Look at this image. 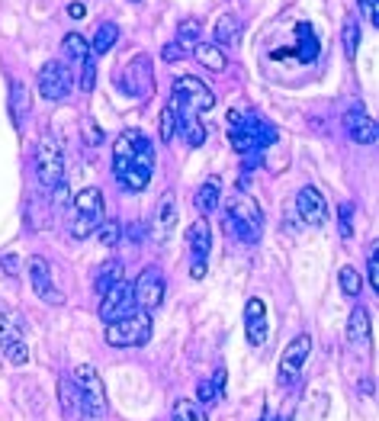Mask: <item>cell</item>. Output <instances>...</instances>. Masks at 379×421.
<instances>
[{
  "instance_id": "21",
  "label": "cell",
  "mask_w": 379,
  "mask_h": 421,
  "mask_svg": "<svg viewBox=\"0 0 379 421\" xmlns=\"http://www.w3.org/2000/svg\"><path fill=\"white\" fill-rule=\"evenodd\" d=\"M347 341H350V344H366V341H370V312L363 309V305H357V309L350 312Z\"/></svg>"
},
{
  "instance_id": "19",
  "label": "cell",
  "mask_w": 379,
  "mask_h": 421,
  "mask_svg": "<svg viewBox=\"0 0 379 421\" xmlns=\"http://www.w3.org/2000/svg\"><path fill=\"white\" fill-rule=\"evenodd\" d=\"M186 244H190V254H193V261H206V254H209V222L206 219H196L193 225L186 228Z\"/></svg>"
},
{
  "instance_id": "43",
  "label": "cell",
  "mask_w": 379,
  "mask_h": 421,
  "mask_svg": "<svg viewBox=\"0 0 379 421\" xmlns=\"http://www.w3.org/2000/svg\"><path fill=\"white\" fill-rule=\"evenodd\" d=\"M93 84H97V67H93L90 58H87V61H84V77H81V87H84V90L90 93Z\"/></svg>"
},
{
  "instance_id": "46",
  "label": "cell",
  "mask_w": 379,
  "mask_h": 421,
  "mask_svg": "<svg viewBox=\"0 0 379 421\" xmlns=\"http://www.w3.org/2000/svg\"><path fill=\"white\" fill-rule=\"evenodd\" d=\"M3 267H7L10 277H17V273H19V261L13 257V254H7V257H3Z\"/></svg>"
},
{
  "instance_id": "8",
  "label": "cell",
  "mask_w": 379,
  "mask_h": 421,
  "mask_svg": "<svg viewBox=\"0 0 379 421\" xmlns=\"http://www.w3.org/2000/svg\"><path fill=\"white\" fill-rule=\"evenodd\" d=\"M35 177L45 190H55L58 184H65V154H61V145L49 135L35 145Z\"/></svg>"
},
{
  "instance_id": "2",
  "label": "cell",
  "mask_w": 379,
  "mask_h": 421,
  "mask_svg": "<svg viewBox=\"0 0 379 421\" xmlns=\"http://www.w3.org/2000/svg\"><path fill=\"white\" fill-rule=\"evenodd\" d=\"M74 212L77 219L71 222V238H90L97 228H100V222L106 219V202H103V193L97 190V186H87V190H81V193L74 196Z\"/></svg>"
},
{
  "instance_id": "31",
  "label": "cell",
  "mask_w": 379,
  "mask_h": 421,
  "mask_svg": "<svg viewBox=\"0 0 379 421\" xmlns=\"http://www.w3.org/2000/svg\"><path fill=\"white\" fill-rule=\"evenodd\" d=\"M158 135L161 142H174V135H177V106L174 103H168L164 110H161V126H158Z\"/></svg>"
},
{
  "instance_id": "18",
  "label": "cell",
  "mask_w": 379,
  "mask_h": 421,
  "mask_svg": "<svg viewBox=\"0 0 379 421\" xmlns=\"http://www.w3.org/2000/svg\"><path fill=\"white\" fill-rule=\"evenodd\" d=\"M58 402H61V415H65V421H81L84 418V405H81V392H77L74 379H67V376L58 379Z\"/></svg>"
},
{
  "instance_id": "30",
  "label": "cell",
  "mask_w": 379,
  "mask_h": 421,
  "mask_svg": "<svg viewBox=\"0 0 379 421\" xmlns=\"http://www.w3.org/2000/svg\"><path fill=\"white\" fill-rule=\"evenodd\" d=\"M174 421H209L202 405H196L193 399H177L174 402Z\"/></svg>"
},
{
  "instance_id": "4",
  "label": "cell",
  "mask_w": 379,
  "mask_h": 421,
  "mask_svg": "<svg viewBox=\"0 0 379 421\" xmlns=\"http://www.w3.org/2000/svg\"><path fill=\"white\" fill-rule=\"evenodd\" d=\"M228 225L235 228V235L241 238V241H257L261 238V228H264V216H261V206H257V200L248 193H238L228 200Z\"/></svg>"
},
{
  "instance_id": "7",
  "label": "cell",
  "mask_w": 379,
  "mask_h": 421,
  "mask_svg": "<svg viewBox=\"0 0 379 421\" xmlns=\"http://www.w3.org/2000/svg\"><path fill=\"white\" fill-rule=\"evenodd\" d=\"M174 106H177V113L196 116V113H206L216 106V93L202 84L200 77L184 74L174 81Z\"/></svg>"
},
{
  "instance_id": "32",
  "label": "cell",
  "mask_w": 379,
  "mask_h": 421,
  "mask_svg": "<svg viewBox=\"0 0 379 421\" xmlns=\"http://www.w3.org/2000/svg\"><path fill=\"white\" fill-rule=\"evenodd\" d=\"M341 39H344V51H347V58H354L357 49H360V23H357L354 17H347V19H344Z\"/></svg>"
},
{
  "instance_id": "11",
  "label": "cell",
  "mask_w": 379,
  "mask_h": 421,
  "mask_svg": "<svg viewBox=\"0 0 379 421\" xmlns=\"http://www.w3.org/2000/svg\"><path fill=\"white\" fill-rule=\"evenodd\" d=\"M35 84H39V93H42L45 100H65L67 93H71V87H74V77H71V71L61 61H45L39 67Z\"/></svg>"
},
{
  "instance_id": "29",
  "label": "cell",
  "mask_w": 379,
  "mask_h": 421,
  "mask_svg": "<svg viewBox=\"0 0 379 421\" xmlns=\"http://www.w3.org/2000/svg\"><path fill=\"white\" fill-rule=\"evenodd\" d=\"M116 39H119V26L116 23H103L97 33H93V45H90V51H97V55H106V51L116 45Z\"/></svg>"
},
{
  "instance_id": "3",
  "label": "cell",
  "mask_w": 379,
  "mask_h": 421,
  "mask_svg": "<svg viewBox=\"0 0 379 421\" xmlns=\"http://www.w3.org/2000/svg\"><path fill=\"white\" fill-rule=\"evenodd\" d=\"M71 379H74L77 392H81V405H84L87 418H103L110 405H106V386H103L100 370L90 367V363H81V367H74Z\"/></svg>"
},
{
  "instance_id": "42",
  "label": "cell",
  "mask_w": 379,
  "mask_h": 421,
  "mask_svg": "<svg viewBox=\"0 0 379 421\" xmlns=\"http://www.w3.org/2000/svg\"><path fill=\"white\" fill-rule=\"evenodd\" d=\"M184 55H186V49L180 42H168L164 49H161V58H164V61H180Z\"/></svg>"
},
{
  "instance_id": "48",
  "label": "cell",
  "mask_w": 379,
  "mask_h": 421,
  "mask_svg": "<svg viewBox=\"0 0 379 421\" xmlns=\"http://www.w3.org/2000/svg\"><path fill=\"white\" fill-rule=\"evenodd\" d=\"M261 421H270V418H261Z\"/></svg>"
},
{
  "instance_id": "47",
  "label": "cell",
  "mask_w": 379,
  "mask_h": 421,
  "mask_svg": "<svg viewBox=\"0 0 379 421\" xmlns=\"http://www.w3.org/2000/svg\"><path fill=\"white\" fill-rule=\"evenodd\" d=\"M190 273H193V280H202V277H206V261H193Z\"/></svg>"
},
{
  "instance_id": "27",
  "label": "cell",
  "mask_w": 379,
  "mask_h": 421,
  "mask_svg": "<svg viewBox=\"0 0 379 421\" xmlns=\"http://www.w3.org/2000/svg\"><path fill=\"white\" fill-rule=\"evenodd\" d=\"M29 110H33V100H29V90H26L23 81H17V84L10 87V116L17 119H26L29 116Z\"/></svg>"
},
{
  "instance_id": "5",
  "label": "cell",
  "mask_w": 379,
  "mask_h": 421,
  "mask_svg": "<svg viewBox=\"0 0 379 421\" xmlns=\"http://www.w3.org/2000/svg\"><path fill=\"white\" fill-rule=\"evenodd\" d=\"M152 341V315L132 312L126 319L106 325V344L110 347H145Z\"/></svg>"
},
{
  "instance_id": "12",
  "label": "cell",
  "mask_w": 379,
  "mask_h": 421,
  "mask_svg": "<svg viewBox=\"0 0 379 421\" xmlns=\"http://www.w3.org/2000/svg\"><path fill=\"white\" fill-rule=\"evenodd\" d=\"M26 267H29V280H33L35 296H39L42 303H49V305H61V303H65L61 289L51 283V267H49V261H45L42 254H33V257L26 261Z\"/></svg>"
},
{
  "instance_id": "10",
  "label": "cell",
  "mask_w": 379,
  "mask_h": 421,
  "mask_svg": "<svg viewBox=\"0 0 379 421\" xmlns=\"http://www.w3.org/2000/svg\"><path fill=\"white\" fill-rule=\"evenodd\" d=\"M164 293H168V287H164V273H161V267H145L142 273H138V280L132 283L135 305H142L145 312L161 309Z\"/></svg>"
},
{
  "instance_id": "14",
  "label": "cell",
  "mask_w": 379,
  "mask_h": 421,
  "mask_svg": "<svg viewBox=\"0 0 379 421\" xmlns=\"http://www.w3.org/2000/svg\"><path fill=\"white\" fill-rule=\"evenodd\" d=\"M296 209H299V216L305 219V225H325L328 222V202H325V196L315 190V186H303L299 193H296Z\"/></svg>"
},
{
  "instance_id": "38",
  "label": "cell",
  "mask_w": 379,
  "mask_h": 421,
  "mask_svg": "<svg viewBox=\"0 0 379 421\" xmlns=\"http://www.w3.org/2000/svg\"><path fill=\"white\" fill-rule=\"evenodd\" d=\"M354 206L350 202H341V209H337V225H341V238H350L354 235Z\"/></svg>"
},
{
  "instance_id": "22",
  "label": "cell",
  "mask_w": 379,
  "mask_h": 421,
  "mask_svg": "<svg viewBox=\"0 0 379 421\" xmlns=\"http://www.w3.org/2000/svg\"><path fill=\"white\" fill-rule=\"evenodd\" d=\"M193 55L200 58V65H202V67H209V71H225V67H228L225 51H222L219 45H212V42L193 45Z\"/></svg>"
},
{
  "instance_id": "6",
  "label": "cell",
  "mask_w": 379,
  "mask_h": 421,
  "mask_svg": "<svg viewBox=\"0 0 379 421\" xmlns=\"http://www.w3.org/2000/svg\"><path fill=\"white\" fill-rule=\"evenodd\" d=\"M113 81H116V87L122 93H129V97H135V100H148L154 90V71H152V58L148 55H135L132 61H129L122 71H116L113 74Z\"/></svg>"
},
{
  "instance_id": "24",
  "label": "cell",
  "mask_w": 379,
  "mask_h": 421,
  "mask_svg": "<svg viewBox=\"0 0 379 421\" xmlns=\"http://www.w3.org/2000/svg\"><path fill=\"white\" fill-rule=\"evenodd\" d=\"M238 35H241V19L235 13H222L219 23H216V45H235Z\"/></svg>"
},
{
  "instance_id": "20",
  "label": "cell",
  "mask_w": 379,
  "mask_h": 421,
  "mask_svg": "<svg viewBox=\"0 0 379 421\" xmlns=\"http://www.w3.org/2000/svg\"><path fill=\"white\" fill-rule=\"evenodd\" d=\"M219 202H222V180L209 177L200 190H196V209H200L202 216H209V212L219 209Z\"/></svg>"
},
{
  "instance_id": "25",
  "label": "cell",
  "mask_w": 379,
  "mask_h": 421,
  "mask_svg": "<svg viewBox=\"0 0 379 421\" xmlns=\"http://www.w3.org/2000/svg\"><path fill=\"white\" fill-rule=\"evenodd\" d=\"M177 132H184L190 148H200V145L206 142V129H202V122L196 116H190V113H177Z\"/></svg>"
},
{
  "instance_id": "15",
  "label": "cell",
  "mask_w": 379,
  "mask_h": 421,
  "mask_svg": "<svg viewBox=\"0 0 379 421\" xmlns=\"http://www.w3.org/2000/svg\"><path fill=\"white\" fill-rule=\"evenodd\" d=\"M267 305H264V299H248L245 305V335H248V344L251 347H264L267 344Z\"/></svg>"
},
{
  "instance_id": "1",
  "label": "cell",
  "mask_w": 379,
  "mask_h": 421,
  "mask_svg": "<svg viewBox=\"0 0 379 421\" xmlns=\"http://www.w3.org/2000/svg\"><path fill=\"white\" fill-rule=\"evenodd\" d=\"M154 168V148L138 129H129L113 145V174L126 190L138 193L148 186Z\"/></svg>"
},
{
  "instance_id": "45",
  "label": "cell",
  "mask_w": 379,
  "mask_h": 421,
  "mask_svg": "<svg viewBox=\"0 0 379 421\" xmlns=\"http://www.w3.org/2000/svg\"><path fill=\"white\" fill-rule=\"evenodd\" d=\"M67 17H71V19H84L87 17L84 3H67Z\"/></svg>"
},
{
  "instance_id": "34",
  "label": "cell",
  "mask_w": 379,
  "mask_h": 421,
  "mask_svg": "<svg viewBox=\"0 0 379 421\" xmlns=\"http://www.w3.org/2000/svg\"><path fill=\"white\" fill-rule=\"evenodd\" d=\"M337 280H341V289H344V296H360V270L354 267H341V273H337Z\"/></svg>"
},
{
  "instance_id": "41",
  "label": "cell",
  "mask_w": 379,
  "mask_h": 421,
  "mask_svg": "<svg viewBox=\"0 0 379 421\" xmlns=\"http://www.w3.org/2000/svg\"><path fill=\"white\" fill-rule=\"evenodd\" d=\"M366 280H370L373 289H379V244L366 254Z\"/></svg>"
},
{
  "instance_id": "28",
  "label": "cell",
  "mask_w": 379,
  "mask_h": 421,
  "mask_svg": "<svg viewBox=\"0 0 379 421\" xmlns=\"http://www.w3.org/2000/svg\"><path fill=\"white\" fill-rule=\"evenodd\" d=\"M61 51H65L71 61H77V65H84L87 58H90V42H87L84 35H77V33H67L65 35V42H61Z\"/></svg>"
},
{
  "instance_id": "37",
  "label": "cell",
  "mask_w": 379,
  "mask_h": 421,
  "mask_svg": "<svg viewBox=\"0 0 379 421\" xmlns=\"http://www.w3.org/2000/svg\"><path fill=\"white\" fill-rule=\"evenodd\" d=\"M232 148H235V152H254V148H257V138H254V132H251L248 122H245L241 132H232Z\"/></svg>"
},
{
  "instance_id": "23",
  "label": "cell",
  "mask_w": 379,
  "mask_h": 421,
  "mask_svg": "<svg viewBox=\"0 0 379 421\" xmlns=\"http://www.w3.org/2000/svg\"><path fill=\"white\" fill-rule=\"evenodd\" d=\"M10 341H23V325L10 305H0V344H10Z\"/></svg>"
},
{
  "instance_id": "36",
  "label": "cell",
  "mask_w": 379,
  "mask_h": 421,
  "mask_svg": "<svg viewBox=\"0 0 379 421\" xmlns=\"http://www.w3.org/2000/svg\"><path fill=\"white\" fill-rule=\"evenodd\" d=\"M299 35H303V42H305V49L299 51V58H303V61H312L315 55H318V39H315L312 26L303 23V26H299Z\"/></svg>"
},
{
  "instance_id": "39",
  "label": "cell",
  "mask_w": 379,
  "mask_h": 421,
  "mask_svg": "<svg viewBox=\"0 0 379 421\" xmlns=\"http://www.w3.org/2000/svg\"><path fill=\"white\" fill-rule=\"evenodd\" d=\"M3 354H7V360H10V363H17V367H23V363L29 360L26 341H10V344H3Z\"/></svg>"
},
{
  "instance_id": "35",
  "label": "cell",
  "mask_w": 379,
  "mask_h": 421,
  "mask_svg": "<svg viewBox=\"0 0 379 421\" xmlns=\"http://www.w3.org/2000/svg\"><path fill=\"white\" fill-rule=\"evenodd\" d=\"M97 238H100V244L113 248V244H119V238H122V225L113 222V219H103L100 228H97Z\"/></svg>"
},
{
  "instance_id": "17",
  "label": "cell",
  "mask_w": 379,
  "mask_h": 421,
  "mask_svg": "<svg viewBox=\"0 0 379 421\" xmlns=\"http://www.w3.org/2000/svg\"><path fill=\"white\" fill-rule=\"evenodd\" d=\"M344 129L350 132V138H354L357 145H373L379 138V126L373 122V116H366V113L354 110L344 116Z\"/></svg>"
},
{
  "instance_id": "40",
  "label": "cell",
  "mask_w": 379,
  "mask_h": 421,
  "mask_svg": "<svg viewBox=\"0 0 379 421\" xmlns=\"http://www.w3.org/2000/svg\"><path fill=\"white\" fill-rule=\"evenodd\" d=\"M216 399H219V389L212 386V379H202L196 386V405H212Z\"/></svg>"
},
{
  "instance_id": "26",
  "label": "cell",
  "mask_w": 379,
  "mask_h": 421,
  "mask_svg": "<svg viewBox=\"0 0 379 421\" xmlns=\"http://www.w3.org/2000/svg\"><path fill=\"white\" fill-rule=\"evenodd\" d=\"M122 261H106V264H100V270L93 273V287L100 289V293H106L110 287H116V283H122Z\"/></svg>"
},
{
  "instance_id": "44",
  "label": "cell",
  "mask_w": 379,
  "mask_h": 421,
  "mask_svg": "<svg viewBox=\"0 0 379 421\" xmlns=\"http://www.w3.org/2000/svg\"><path fill=\"white\" fill-rule=\"evenodd\" d=\"M84 135H87V145H100L103 132L97 126H90V122H84Z\"/></svg>"
},
{
  "instance_id": "9",
  "label": "cell",
  "mask_w": 379,
  "mask_h": 421,
  "mask_svg": "<svg viewBox=\"0 0 379 421\" xmlns=\"http://www.w3.org/2000/svg\"><path fill=\"white\" fill-rule=\"evenodd\" d=\"M309 354H312V337L309 335H299L289 341V347L283 351V357H280V367H277V383L283 389H289L299 379V373H303L305 360H309Z\"/></svg>"
},
{
  "instance_id": "33",
  "label": "cell",
  "mask_w": 379,
  "mask_h": 421,
  "mask_svg": "<svg viewBox=\"0 0 379 421\" xmlns=\"http://www.w3.org/2000/svg\"><path fill=\"white\" fill-rule=\"evenodd\" d=\"M196 39H200V19H184V23L177 26V39H174V42H180L186 51H193Z\"/></svg>"
},
{
  "instance_id": "13",
  "label": "cell",
  "mask_w": 379,
  "mask_h": 421,
  "mask_svg": "<svg viewBox=\"0 0 379 421\" xmlns=\"http://www.w3.org/2000/svg\"><path fill=\"white\" fill-rule=\"evenodd\" d=\"M132 309H135L132 287L122 280V283H116V287H110L106 293H103L100 319L110 325V321H119V319H126V315H132Z\"/></svg>"
},
{
  "instance_id": "16",
  "label": "cell",
  "mask_w": 379,
  "mask_h": 421,
  "mask_svg": "<svg viewBox=\"0 0 379 421\" xmlns=\"http://www.w3.org/2000/svg\"><path fill=\"white\" fill-rule=\"evenodd\" d=\"M174 225H177V200H174V193H164L158 202V209H154V222H152L154 244H168Z\"/></svg>"
}]
</instances>
